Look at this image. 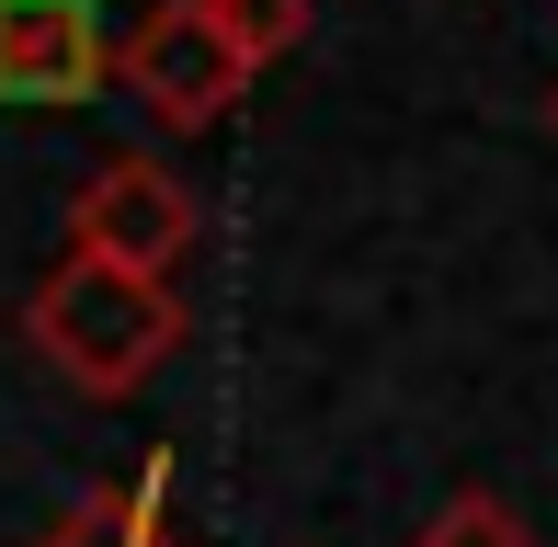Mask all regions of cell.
Listing matches in <instances>:
<instances>
[{
  "mask_svg": "<svg viewBox=\"0 0 558 547\" xmlns=\"http://www.w3.org/2000/svg\"><path fill=\"white\" fill-rule=\"evenodd\" d=\"M23 342L81 400H137L183 354V296H171V274H125V263L58 252L35 274V296H23Z\"/></svg>",
  "mask_w": 558,
  "mask_h": 547,
  "instance_id": "cell-1",
  "label": "cell"
},
{
  "mask_svg": "<svg viewBox=\"0 0 558 547\" xmlns=\"http://www.w3.org/2000/svg\"><path fill=\"white\" fill-rule=\"evenodd\" d=\"M114 81H125V104H137L160 137H206V126H228V114L251 104L263 69L240 58V35H228L217 0H148L137 35L114 46Z\"/></svg>",
  "mask_w": 558,
  "mask_h": 547,
  "instance_id": "cell-2",
  "label": "cell"
},
{
  "mask_svg": "<svg viewBox=\"0 0 558 547\" xmlns=\"http://www.w3.org/2000/svg\"><path fill=\"white\" fill-rule=\"evenodd\" d=\"M194 240H206V206H194V183L171 160H148V148H114V160L69 194V252H92V263L171 274Z\"/></svg>",
  "mask_w": 558,
  "mask_h": 547,
  "instance_id": "cell-3",
  "label": "cell"
},
{
  "mask_svg": "<svg viewBox=\"0 0 558 547\" xmlns=\"http://www.w3.org/2000/svg\"><path fill=\"white\" fill-rule=\"evenodd\" d=\"M114 81V46L92 0H0V104L23 114H81Z\"/></svg>",
  "mask_w": 558,
  "mask_h": 547,
  "instance_id": "cell-4",
  "label": "cell"
},
{
  "mask_svg": "<svg viewBox=\"0 0 558 547\" xmlns=\"http://www.w3.org/2000/svg\"><path fill=\"white\" fill-rule=\"evenodd\" d=\"M171 445L160 457H137V479H104V490H81V502L58 513L46 536H23V547H183L171 536Z\"/></svg>",
  "mask_w": 558,
  "mask_h": 547,
  "instance_id": "cell-5",
  "label": "cell"
},
{
  "mask_svg": "<svg viewBox=\"0 0 558 547\" xmlns=\"http://www.w3.org/2000/svg\"><path fill=\"white\" fill-rule=\"evenodd\" d=\"M411 547H536V525H524V502H501V490H445Z\"/></svg>",
  "mask_w": 558,
  "mask_h": 547,
  "instance_id": "cell-6",
  "label": "cell"
},
{
  "mask_svg": "<svg viewBox=\"0 0 558 547\" xmlns=\"http://www.w3.org/2000/svg\"><path fill=\"white\" fill-rule=\"evenodd\" d=\"M217 12H228V35H240L251 69H274L286 46H308V0H217Z\"/></svg>",
  "mask_w": 558,
  "mask_h": 547,
  "instance_id": "cell-7",
  "label": "cell"
},
{
  "mask_svg": "<svg viewBox=\"0 0 558 547\" xmlns=\"http://www.w3.org/2000/svg\"><path fill=\"white\" fill-rule=\"evenodd\" d=\"M547 126H558V92H547Z\"/></svg>",
  "mask_w": 558,
  "mask_h": 547,
  "instance_id": "cell-8",
  "label": "cell"
}]
</instances>
